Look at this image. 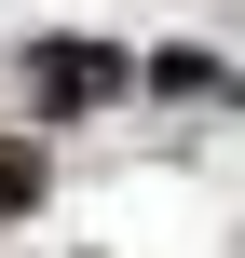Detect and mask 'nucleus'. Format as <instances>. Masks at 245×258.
<instances>
[{
    "label": "nucleus",
    "mask_w": 245,
    "mask_h": 258,
    "mask_svg": "<svg viewBox=\"0 0 245 258\" xmlns=\"http://www.w3.org/2000/svg\"><path fill=\"white\" fill-rule=\"evenodd\" d=\"M27 204H41V150H27V136H0V218H27Z\"/></svg>",
    "instance_id": "f03ea898"
},
{
    "label": "nucleus",
    "mask_w": 245,
    "mask_h": 258,
    "mask_svg": "<svg viewBox=\"0 0 245 258\" xmlns=\"http://www.w3.org/2000/svg\"><path fill=\"white\" fill-rule=\"evenodd\" d=\"M123 82H136V68H123V54H95V41H55V54L27 68V95H41L55 122H68V109H109Z\"/></svg>",
    "instance_id": "f257e3e1"
}]
</instances>
